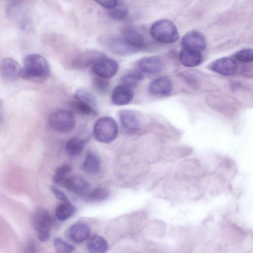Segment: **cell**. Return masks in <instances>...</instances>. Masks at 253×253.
Returning a JSON list of instances; mask_svg holds the SVG:
<instances>
[{
    "mask_svg": "<svg viewBox=\"0 0 253 253\" xmlns=\"http://www.w3.org/2000/svg\"><path fill=\"white\" fill-rule=\"evenodd\" d=\"M50 190L55 197L62 202L69 201L65 194L57 187L51 186L50 187Z\"/></svg>",
    "mask_w": 253,
    "mask_h": 253,
    "instance_id": "836d02e7",
    "label": "cell"
},
{
    "mask_svg": "<svg viewBox=\"0 0 253 253\" xmlns=\"http://www.w3.org/2000/svg\"><path fill=\"white\" fill-rule=\"evenodd\" d=\"M101 6L109 10L114 7L118 3V0H100L96 1Z\"/></svg>",
    "mask_w": 253,
    "mask_h": 253,
    "instance_id": "e575fe53",
    "label": "cell"
},
{
    "mask_svg": "<svg viewBox=\"0 0 253 253\" xmlns=\"http://www.w3.org/2000/svg\"><path fill=\"white\" fill-rule=\"evenodd\" d=\"M172 90V83L167 77H161L151 82L148 91L154 96L161 97L169 95Z\"/></svg>",
    "mask_w": 253,
    "mask_h": 253,
    "instance_id": "4fadbf2b",
    "label": "cell"
},
{
    "mask_svg": "<svg viewBox=\"0 0 253 253\" xmlns=\"http://www.w3.org/2000/svg\"><path fill=\"white\" fill-rule=\"evenodd\" d=\"M91 83L94 89L101 94L107 92L109 87L108 81L98 76L93 78Z\"/></svg>",
    "mask_w": 253,
    "mask_h": 253,
    "instance_id": "f546056e",
    "label": "cell"
},
{
    "mask_svg": "<svg viewBox=\"0 0 253 253\" xmlns=\"http://www.w3.org/2000/svg\"><path fill=\"white\" fill-rule=\"evenodd\" d=\"M181 44L182 48L200 52L204 51L207 47L204 36L197 31H191L186 33L181 39Z\"/></svg>",
    "mask_w": 253,
    "mask_h": 253,
    "instance_id": "9c48e42d",
    "label": "cell"
},
{
    "mask_svg": "<svg viewBox=\"0 0 253 253\" xmlns=\"http://www.w3.org/2000/svg\"><path fill=\"white\" fill-rule=\"evenodd\" d=\"M179 58L181 63L188 67L198 66L203 59L202 52L185 48L180 50Z\"/></svg>",
    "mask_w": 253,
    "mask_h": 253,
    "instance_id": "ac0fdd59",
    "label": "cell"
},
{
    "mask_svg": "<svg viewBox=\"0 0 253 253\" xmlns=\"http://www.w3.org/2000/svg\"><path fill=\"white\" fill-rule=\"evenodd\" d=\"M128 14V9L123 1H118L117 4L113 8L108 10L109 16L116 20H123Z\"/></svg>",
    "mask_w": 253,
    "mask_h": 253,
    "instance_id": "4316f807",
    "label": "cell"
},
{
    "mask_svg": "<svg viewBox=\"0 0 253 253\" xmlns=\"http://www.w3.org/2000/svg\"><path fill=\"white\" fill-rule=\"evenodd\" d=\"M71 168L67 164L62 165L58 167L53 175V180L56 184L61 185L63 182L70 173Z\"/></svg>",
    "mask_w": 253,
    "mask_h": 253,
    "instance_id": "83f0119b",
    "label": "cell"
},
{
    "mask_svg": "<svg viewBox=\"0 0 253 253\" xmlns=\"http://www.w3.org/2000/svg\"><path fill=\"white\" fill-rule=\"evenodd\" d=\"M143 79L142 73L135 71L128 73L121 79V84L131 89L136 87Z\"/></svg>",
    "mask_w": 253,
    "mask_h": 253,
    "instance_id": "d4e9b609",
    "label": "cell"
},
{
    "mask_svg": "<svg viewBox=\"0 0 253 253\" xmlns=\"http://www.w3.org/2000/svg\"><path fill=\"white\" fill-rule=\"evenodd\" d=\"M86 247L90 253H106L108 249V244L103 237L94 235L88 240Z\"/></svg>",
    "mask_w": 253,
    "mask_h": 253,
    "instance_id": "d6986e66",
    "label": "cell"
},
{
    "mask_svg": "<svg viewBox=\"0 0 253 253\" xmlns=\"http://www.w3.org/2000/svg\"><path fill=\"white\" fill-rule=\"evenodd\" d=\"M133 95L132 89L121 84L114 88L111 94V100L116 105H125L132 101Z\"/></svg>",
    "mask_w": 253,
    "mask_h": 253,
    "instance_id": "e0dca14e",
    "label": "cell"
},
{
    "mask_svg": "<svg viewBox=\"0 0 253 253\" xmlns=\"http://www.w3.org/2000/svg\"><path fill=\"white\" fill-rule=\"evenodd\" d=\"M119 70L117 61L106 57L92 66V70L97 76L108 79L114 77Z\"/></svg>",
    "mask_w": 253,
    "mask_h": 253,
    "instance_id": "ba28073f",
    "label": "cell"
},
{
    "mask_svg": "<svg viewBox=\"0 0 253 253\" xmlns=\"http://www.w3.org/2000/svg\"><path fill=\"white\" fill-rule=\"evenodd\" d=\"M118 115L123 127L127 131L135 132L140 128L139 120L133 111L122 110L120 111Z\"/></svg>",
    "mask_w": 253,
    "mask_h": 253,
    "instance_id": "2e32d148",
    "label": "cell"
},
{
    "mask_svg": "<svg viewBox=\"0 0 253 253\" xmlns=\"http://www.w3.org/2000/svg\"><path fill=\"white\" fill-rule=\"evenodd\" d=\"M95 138L103 143H109L113 141L118 133V126L115 121L110 117L99 119L93 127Z\"/></svg>",
    "mask_w": 253,
    "mask_h": 253,
    "instance_id": "277c9868",
    "label": "cell"
},
{
    "mask_svg": "<svg viewBox=\"0 0 253 253\" xmlns=\"http://www.w3.org/2000/svg\"><path fill=\"white\" fill-rule=\"evenodd\" d=\"M139 71L147 74H155L161 71L163 62L160 57L151 56L143 57L136 62Z\"/></svg>",
    "mask_w": 253,
    "mask_h": 253,
    "instance_id": "5bb4252c",
    "label": "cell"
},
{
    "mask_svg": "<svg viewBox=\"0 0 253 253\" xmlns=\"http://www.w3.org/2000/svg\"><path fill=\"white\" fill-rule=\"evenodd\" d=\"M53 245L57 253H72L75 249L73 246L60 238L54 239Z\"/></svg>",
    "mask_w": 253,
    "mask_h": 253,
    "instance_id": "f1b7e54d",
    "label": "cell"
},
{
    "mask_svg": "<svg viewBox=\"0 0 253 253\" xmlns=\"http://www.w3.org/2000/svg\"><path fill=\"white\" fill-rule=\"evenodd\" d=\"M105 57H106L105 55L100 51L88 50L76 55L72 60L71 64L72 67L75 68H84L93 66Z\"/></svg>",
    "mask_w": 253,
    "mask_h": 253,
    "instance_id": "52a82bcc",
    "label": "cell"
},
{
    "mask_svg": "<svg viewBox=\"0 0 253 253\" xmlns=\"http://www.w3.org/2000/svg\"><path fill=\"white\" fill-rule=\"evenodd\" d=\"M23 6L22 1H12L7 4L6 8V15L9 18H13L19 13Z\"/></svg>",
    "mask_w": 253,
    "mask_h": 253,
    "instance_id": "d6a6232c",
    "label": "cell"
},
{
    "mask_svg": "<svg viewBox=\"0 0 253 253\" xmlns=\"http://www.w3.org/2000/svg\"><path fill=\"white\" fill-rule=\"evenodd\" d=\"M21 71L19 63L11 58H5L0 62V74L7 81L16 80L20 76Z\"/></svg>",
    "mask_w": 253,
    "mask_h": 253,
    "instance_id": "7c38bea8",
    "label": "cell"
},
{
    "mask_svg": "<svg viewBox=\"0 0 253 253\" xmlns=\"http://www.w3.org/2000/svg\"><path fill=\"white\" fill-rule=\"evenodd\" d=\"M85 141L79 138H73L69 139L65 145V151L70 156L79 155L83 151Z\"/></svg>",
    "mask_w": 253,
    "mask_h": 253,
    "instance_id": "cb8c5ba5",
    "label": "cell"
},
{
    "mask_svg": "<svg viewBox=\"0 0 253 253\" xmlns=\"http://www.w3.org/2000/svg\"><path fill=\"white\" fill-rule=\"evenodd\" d=\"M105 44L112 53L119 55H128L139 50L123 37H113L105 40Z\"/></svg>",
    "mask_w": 253,
    "mask_h": 253,
    "instance_id": "8992f818",
    "label": "cell"
},
{
    "mask_svg": "<svg viewBox=\"0 0 253 253\" xmlns=\"http://www.w3.org/2000/svg\"><path fill=\"white\" fill-rule=\"evenodd\" d=\"M52 222L51 216L47 210L40 207L35 209L32 216V223L40 241L44 242L49 239Z\"/></svg>",
    "mask_w": 253,
    "mask_h": 253,
    "instance_id": "3957f363",
    "label": "cell"
},
{
    "mask_svg": "<svg viewBox=\"0 0 253 253\" xmlns=\"http://www.w3.org/2000/svg\"><path fill=\"white\" fill-rule=\"evenodd\" d=\"M109 195L110 192L107 188L97 187L89 191L84 198L88 202H98L106 200L109 198Z\"/></svg>",
    "mask_w": 253,
    "mask_h": 253,
    "instance_id": "484cf974",
    "label": "cell"
},
{
    "mask_svg": "<svg viewBox=\"0 0 253 253\" xmlns=\"http://www.w3.org/2000/svg\"><path fill=\"white\" fill-rule=\"evenodd\" d=\"M150 33L154 39L161 43H173L179 38L176 27L172 22L167 19L155 21L150 27Z\"/></svg>",
    "mask_w": 253,
    "mask_h": 253,
    "instance_id": "7a4b0ae2",
    "label": "cell"
},
{
    "mask_svg": "<svg viewBox=\"0 0 253 253\" xmlns=\"http://www.w3.org/2000/svg\"><path fill=\"white\" fill-rule=\"evenodd\" d=\"M90 234L88 226L81 222H78L70 226L66 232L67 238L76 244L81 243L88 239Z\"/></svg>",
    "mask_w": 253,
    "mask_h": 253,
    "instance_id": "9a60e30c",
    "label": "cell"
},
{
    "mask_svg": "<svg viewBox=\"0 0 253 253\" xmlns=\"http://www.w3.org/2000/svg\"><path fill=\"white\" fill-rule=\"evenodd\" d=\"M49 72V64L42 56L31 54L24 59L20 76L25 79L42 81L47 78Z\"/></svg>",
    "mask_w": 253,
    "mask_h": 253,
    "instance_id": "6da1fadb",
    "label": "cell"
},
{
    "mask_svg": "<svg viewBox=\"0 0 253 253\" xmlns=\"http://www.w3.org/2000/svg\"><path fill=\"white\" fill-rule=\"evenodd\" d=\"M209 69L219 75L229 76L235 73L238 65L235 60L229 57H222L210 63Z\"/></svg>",
    "mask_w": 253,
    "mask_h": 253,
    "instance_id": "30bf717a",
    "label": "cell"
},
{
    "mask_svg": "<svg viewBox=\"0 0 253 253\" xmlns=\"http://www.w3.org/2000/svg\"><path fill=\"white\" fill-rule=\"evenodd\" d=\"M36 245L33 241H29L25 246L24 253H36Z\"/></svg>",
    "mask_w": 253,
    "mask_h": 253,
    "instance_id": "d590c367",
    "label": "cell"
},
{
    "mask_svg": "<svg viewBox=\"0 0 253 253\" xmlns=\"http://www.w3.org/2000/svg\"><path fill=\"white\" fill-rule=\"evenodd\" d=\"M1 103L0 102V115Z\"/></svg>",
    "mask_w": 253,
    "mask_h": 253,
    "instance_id": "8d00e7d4",
    "label": "cell"
},
{
    "mask_svg": "<svg viewBox=\"0 0 253 253\" xmlns=\"http://www.w3.org/2000/svg\"><path fill=\"white\" fill-rule=\"evenodd\" d=\"M61 185L69 191L84 197L89 192V183L85 179L79 175L67 176Z\"/></svg>",
    "mask_w": 253,
    "mask_h": 253,
    "instance_id": "8fae6325",
    "label": "cell"
},
{
    "mask_svg": "<svg viewBox=\"0 0 253 253\" xmlns=\"http://www.w3.org/2000/svg\"><path fill=\"white\" fill-rule=\"evenodd\" d=\"M234 57L239 62L250 63L253 60V50L251 48L242 49L236 52Z\"/></svg>",
    "mask_w": 253,
    "mask_h": 253,
    "instance_id": "4dcf8cb0",
    "label": "cell"
},
{
    "mask_svg": "<svg viewBox=\"0 0 253 253\" xmlns=\"http://www.w3.org/2000/svg\"><path fill=\"white\" fill-rule=\"evenodd\" d=\"M74 98L76 101L84 103L96 109L97 105V99L87 89L84 88L78 89L75 93Z\"/></svg>",
    "mask_w": 253,
    "mask_h": 253,
    "instance_id": "7402d4cb",
    "label": "cell"
},
{
    "mask_svg": "<svg viewBox=\"0 0 253 253\" xmlns=\"http://www.w3.org/2000/svg\"><path fill=\"white\" fill-rule=\"evenodd\" d=\"M76 211V208L70 201L62 202L56 208L55 216L59 220L64 221L71 217Z\"/></svg>",
    "mask_w": 253,
    "mask_h": 253,
    "instance_id": "603a6c76",
    "label": "cell"
},
{
    "mask_svg": "<svg viewBox=\"0 0 253 253\" xmlns=\"http://www.w3.org/2000/svg\"><path fill=\"white\" fill-rule=\"evenodd\" d=\"M100 167V162L98 157L94 153L88 152L85 156L82 165V169L88 174L96 173Z\"/></svg>",
    "mask_w": 253,
    "mask_h": 253,
    "instance_id": "44dd1931",
    "label": "cell"
},
{
    "mask_svg": "<svg viewBox=\"0 0 253 253\" xmlns=\"http://www.w3.org/2000/svg\"><path fill=\"white\" fill-rule=\"evenodd\" d=\"M48 124L52 129L57 132L68 133L74 128L76 121L71 112L59 109L50 114Z\"/></svg>",
    "mask_w": 253,
    "mask_h": 253,
    "instance_id": "5b68a950",
    "label": "cell"
},
{
    "mask_svg": "<svg viewBox=\"0 0 253 253\" xmlns=\"http://www.w3.org/2000/svg\"><path fill=\"white\" fill-rule=\"evenodd\" d=\"M73 106L76 111L83 115H91L96 113L95 109L83 102L76 100Z\"/></svg>",
    "mask_w": 253,
    "mask_h": 253,
    "instance_id": "1f68e13d",
    "label": "cell"
},
{
    "mask_svg": "<svg viewBox=\"0 0 253 253\" xmlns=\"http://www.w3.org/2000/svg\"><path fill=\"white\" fill-rule=\"evenodd\" d=\"M121 37L140 50L144 46L145 42L143 36L133 28H125L122 31Z\"/></svg>",
    "mask_w": 253,
    "mask_h": 253,
    "instance_id": "ffe728a7",
    "label": "cell"
}]
</instances>
